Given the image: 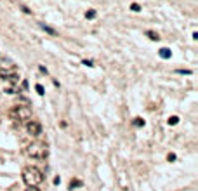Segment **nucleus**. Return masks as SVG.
Returning a JSON list of instances; mask_svg holds the SVG:
<instances>
[{"instance_id":"1","label":"nucleus","mask_w":198,"mask_h":191,"mask_svg":"<svg viewBox=\"0 0 198 191\" xmlns=\"http://www.w3.org/2000/svg\"><path fill=\"white\" fill-rule=\"evenodd\" d=\"M23 181L26 186H31V188H38L44 181V174L42 170L37 169V167H24L23 169Z\"/></svg>"},{"instance_id":"2","label":"nucleus","mask_w":198,"mask_h":191,"mask_svg":"<svg viewBox=\"0 0 198 191\" xmlns=\"http://www.w3.org/2000/svg\"><path fill=\"white\" fill-rule=\"evenodd\" d=\"M24 151H26V155L30 156V158H35V160H44L45 156H47V150H45V146L37 144V142L28 144Z\"/></svg>"},{"instance_id":"3","label":"nucleus","mask_w":198,"mask_h":191,"mask_svg":"<svg viewBox=\"0 0 198 191\" xmlns=\"http://www.w3.org/2000/svg\"><path fill=\"white\" fill-rule=\"evenodd\" d=\"M14 116H18V120H30L31 118V110L28 106H18L12 111Z\"/></svg>"},{"instance_id":"4","label":"nucleus","mask_w":198,"mask_h":191,"mask_svg":"<svg viewBox=\"0 0 198 191\" xmlns=\"http://www.w3.org/2000/svg\"><path fill=\"white\" fill-rule=\"evenodd\" d=\"M26 130L30 136H40V134H42V125L37 120H30L26 124Z\"/></svg>"},{"instance_id":"5","label":"nucleus","mask_w":198,"mask_h":191,"mask_svg":"<svg viewBox=\"0 0 198 191\" xmlns=\"http://www.w3.org/2000/svg\"><path fill=\"white\" fill-rule=\"evenodd\" d=\"M38 26L42 28V30L45 31V33H49V35H52V37H56L57 35V31L54 30V28H51V26H47V24H45V23H38Z\"/></svg>"},{"instance_id":"6","label":"nucleus","mask_w":198,"mask_h":191,"mask_svg":"<svg viewBox=\"0 0 198 191\" xmlns=\"http://www.w3.org/2000/svg\"><path fill=\"white\" fill-rule=\"evenodd\" d=\"M160 58H162V59H169V58H170V50H169V49H165V47H163V49H160Z\"/></svg>"},{"instance_id":"7","label":"nucleus","mask_w":198,"mask_h":191,"mask_svg":"<svg viewBox=\"0 0 198 191\" xmlns=\"http://www.w3.org/2000/svg\"><path fill=\"white\" fill-rule=\"evenodd\" d=\"M35 89H37V92H38L40 96H44V94H45V92H44V87H42L40 84H37V85H35Z\"/></svg>"},{"instance_id":"8","label":"nucleus","mask_w":198,"mask_h":191,"mask_svg":"<svg viewBox=\"0 0 198 191\" xmlns=\"http://www.w3.org/2000/svg\"><path fill=\"white\" fill-rule=\"evenodd\" d=\"M148 35H150V38H151V40H158V35H155L153 31H148Z\"/></svg>"},{"instance_id":"9","label":"nucleus","mask_w":198,"mask_h":191,"mask_svg":"<svg viewBox=\"0 0 198 191\" xmlns=\"http://www.w3.org/2000/svg\"><path fill=\"white\" fill-rule=\"evenodd\" d=\"M177 73H181V75H191L189 70H177Z\"/></svg>"},{"instance_id":"10","label":"nucleus","mask_w":198,"mask_h":191,"mask_svg":"<svg viewBox=\"0 0 198 191\" xmlns=\"http://www.w3.org/2000/svg\"><path fill=\"white\" fill-rule=\"evenodd\" d=\"M132 11H134V12H137V11H141V7H139L137 4H132Z\"/></svg>"},{"instance_id":"11","label":"nucleus","mask_w":198,"mask_h":191,"mask_svg":"<svg viewBox=\"0 0 198 191\" xmlns=\"http://www.w3.org/2000/svg\"><path fill=\"white\" fill-rule=\"evenodd\" d=\"M177 120H179V118H177V116H172L170 120H169V124H177Z\"/></svg>"},{"instance_id":"12","label":"nucleus","mask_w":198,"mask_h":191,"mask_svg":"<svg viewBox=\"0 0 198 191\" xmlns=\"http://www.w3.org/2000/svg\"><path fill=\"white\" fill-rule=\"evenodd\" d=\"M94 16H96V12H94V11H90V12H87V18H89V19H92Z\"/></svg>"},{"instance_id":"13","label":"nucleus","mask_w":198,"mask_h":191,"mask_svg":"<svg viewBox=\"0 0 198 191\" xmlns=\"http://www.w3.org/2000/svg\"><path fill=\"white\" fill-rule=\"evenodd\" d=\"M26 191H40V189H38V188H31V186H28V188H26Z\"/></svg>"},{"instance_id":"14","label":"nucleus","mask_w":198,"mask_h":191,"mask_svg":"<svg viewBox=\"0 0 198 191\" xmlns=\"http://www.w3.org/2000/svg\"><path fill=\"white\" fill-rule=\"evenodd\" d=\"M134 124H136V125H143L144 122H141V118H136V122H134Z\"/></svg>"}]
</instances>
